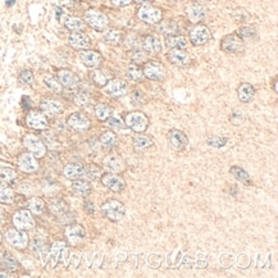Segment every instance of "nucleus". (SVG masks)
<instances>
[{
	"instance_id": "obj_1",
	"label": "nucleus",
	"mask_w": 278,
	"mask_h": 278,
	"mask_svg": "<svg viewBox=\"0 0 278 278\" xmlns=\"http://www.w3.org/2000/svg\"><path fill=\"white\" fill-rule=\"evenodd\" d=\"M149 118L143 112H130L127 116L124 117V124L126 127L131 128L136 133H144L149 127Z\"/></svg>"
},
{
	"instance_id": "obj_2",
	"label": "nucleus",
	"mask_w": 278,
	"mask_h": 278,
	"mask_svg": "<svg viewBox=\"0 0 278 278\" xmlns=\"http://www.w3.org/2000/svg\"><path fill=\"white\" fill-rule=\"evenodd\" d=\"M101 211H103L104 216L112 222H119L123 219L124 214H126V206L122 201L116 199H109L108 201L101 205Z\"/></svg>"
},
{
	"instance_id": "obj_3",
	"label": "nucleus",
	"mask_w": 278,
	"mask_h": 278,
	"mask_svg": "<svg viewBox=\"0 0 278 278\" xmlns=\"http://www.w3.org/2000/svg\"><path fill=\"white\" fill-rule=\"evenodd\" d=\"M144 77H146L148 80L151 81H163L165 79V75H167V71L165 67L158 60H150V62H146L145 65L143 68Z\"/></svg>"
},
{
	"instance_id": "obj_4",
	"label": "nucleus",
	"mask_w": 278,
	"mask_h": 278,
	"mask_svg": "<svg viewBox=\"0 0 278 278\" xmlns=\"http://www.w3.org/2000/svg\"><path fill=\"white\" fill-rule=\"evenodd\" d=\"M138 19L148 24H157L162 22L163 13L160 9L155 8V7L150 6V4H144L137 12Z\"/></svg>"
},
{
	"instance_id": "obj_5",
	"label": "nucleus",
	"mask_w": 278,
	"mask_h": 278,
	"mask_svg": "<svg viewBox=\"0 0 278 278\" xmlns=\"http://www.w3.org/2000/svg\"><path fill=\"white\" fill-rule=\"evenodd\" d=\"M23 145L26 146V149L28 150V153L33 155L36 158H43L46 154V145L40 137H38L36 135H26L23 138Z\"/></svg>"
},
{
	"instance_id": "obj_6",
	"label": "nucleus",
	"mask_w": 278,
	"mask_h": 278,
	"mask_svg": "<svg viewBox=\"0 0 278 278\" xmlns=\"http://www.w3.org/2000/svg\"><path fill=\"white\" fill-rule=\"evenodd\" d=\"M85 22L96 31H103L108 26V17L96 9H89L85 13Z\"/></svg>"
},
{
	"instance_id": "obj_7",
	"label": "nucleus",
	"mask_w": 278,
	"mask_h": 278,
	"mask_svg": "<svg viewBox=\"0 0 278 278\" xmlns=\"http://www.w3.org/2000/svg\"><path fill=\"white\" fill-rule=\"evenodd\" d=\"M212 40V32L205 24H196L190 32V41L194 46H203Z\"/></svg>"
},
{
	"instance_id": "obj_8",
	"label": "nucleus",
	"mask_w": 278,
	"mask_h": 278,
	"mask_svg": "<svg viewBox=\"0 0 278 278\" xmlns=\"http://www.w3.org/2000/svg\"><path fill=\"white\" fill-rule=\"evenodd\" d=\"M100 181H101V184H103L107 189H109L113 192H121L126 189V181L122 179L118 173H104V175H101V177H100Z\"/></svg>"
},
{
	"instance_id": "obj_9",
	"label": "nucleus",
	"mask_w": 278,
	"mask_h": 278,
	"mask_svg": "<svg viewBox=\"0 0 278 278\" xmlns=\"http://www.w3.org/2000/svg\"><path fill=\"white\" fill-rule=\"evenodd\" d=\"M13 223L18 230L27 231L35 227V219H33L32 213L28 209H21L16 212L13 216Z\"/></svg>"
},
{
	"instance_id": "obj_10",
	"label": "nucleus",
	"mask_w": 278,
	"mask_h": 278,
	"mask_svg": "<svg viewBox=\"0 0 278 278\" xmlns=\"http://www.w3.org/2000/svg\"><path fill=\"white\" fill-rule=\"evenodd\" d=\"M221 49L228 54H237L244 50V41L236 33H231L222 39Z\"/></svg>"
},
{
	"instance_id": "obj_11",
	"label": "nucleus",
	"mask_w": 278,
	"mask_h": 278,
	"mask_svg": "<svg viewBox=\"0 0 278 278\" xmlns=\"http://www.w3.org/2000/svg\"><path fill=\"white\" fill-rule=\"evenodd\" d=\"M6 238L14 248L24 249L28 245V236L26 231L18 230V228H12V230L7 231Z\"/></svg>"
},
{
	"instance_id": "obj_12",
	"label": "nucleus",
	"mask_w": 278,
	"mask_h": 278,
	"mask_svg": "<svg viewBox=\"0 0 278 278\" xmlns=\"http://www.w3.org/2000/svg\"><path fill=\"white\" fill-rule=\"evenodd\" d=\"M26 123L30 128L43 131L49 127V122L45 114L41 111H31L26 117Z\"/></svg>"
},
{
	"instance_id": "obj_13",
	"label": "nucleus",
	"mask_w": 278,
	"mask_h": 278,
	"mask_svg": "<svg viewBox=\"0 0 278 278\" xmlns=\"http://www.w3.org/2000/svg\"><path fill=\"white\" fill-rule=\"evenodd\" d=\"M168 141L173 150L182 151L189 145V138H187L186 133L181 130H170L168 132Z\"/></svg>"
},
{
	"instance_id": "obj_14",
	"label": "nucleus",
	"mask_w": 278,
	"mask_h": 278,
	"mask_svg": "<svg viewBox=\"0 0 278 278\" xmlns=\"http://www.w3.org/2000/svg\"><path fill=\"white\" fill-rule=\"evenodd\" d=\"M104 89H106L107 94L111 95V96L119 97L127 94L128 84L122 79H112L111 81L104 86Z\"/></svg>"
},
{
	"instance_id": "obj_15",
	"label": "nucleus",
	"mask_w": 278,
	"mask_h": 278,
	"mask_svg": "<svg viewBox=\"0 0 278 278\" xmlns=\"http://www.w3.org/2000/svg\"><path fill=\"white\" fill-rule=\"evenodd\" d=\"M67 123L71 128L76 131H86L91 126V121L85 114L80 113V112L71 114L67 119Z\"/></svg>"
},
{
	"instance_id": "obj_16",
	"label": "nucleus",
	"mask_w": 278,
	"mask_h": 278,
	"mask_svg": "<svg viewBox=\"0 0 278 278\" xmlns=\"http://www.w3.org/2000/svg\"><path fill=\"white\" fill-rule=\"evenodd\" d=\"M67 257L68 250L67 245L64 242L58 241V242H55L52 246V250H50V254H49V259H50V264H52L53 268L59 263V260H64L67 263Z\"/></svg>"
},
{
	"instance_id": "obj_17",
	"label": "nucleus",
	"mask_w": 278,
	"mask_h": 278,
	"mask_svg": "<svg viewBox=\"0 0 278 278\" xmlns=\"http://www.w3.org/2000/svg\"><path fill=\"white\" fill-rule=\"evenodd\" d=\"M168 60L177 67H186L191 63V58L189 53L185 52V49H170L168 53Z\"/></svg>"
},
{
	"instance_id": "obj_18",
	"label": "nucleus",
	"mask_w": 278,
	"mask_h": 278,
	"mask_svg": "<svg viewBox=\"0 0 278 278\" xmlns=\"http://www.w3.org/2000/svg\"><path fill=\"white\" fill-rule=\"evenodd\" d=\"M68 43L73 49H79V50H86L91 45V40L87 36V33L82 32V31L71 33L70 38H68Z\"/></svg>"
},
{
	"instance_id": "obj_19",
	"label": "nucleus",
	"mask_w": 278,
	"mask_h": 278,
	"mask_svg": "<svg viewBox=\"0 0 278 278\" xmlns=\"http://www.w3.org/2000/svg\"><path fill=\"white\" fill-rule=\"evenodd\" d=\"M80 59L87 68H97L103 63L101 54L99 52H95V50H89V49L82 50L81 54H80Z\"/></svg>"
},
{
	"instance_id": "obj_20",
	"label": "nucleus",
	"mask_w": 278,
	"mask_h": 278,
	"mask_svg": "<svg viewBox=\"0 0 278 278\" xmlns=\"http://www.w3.org/2000/svg\"><path fill=\"white\" fill-rule=\"evenodd\" d=\"M58 81L63 87L75 89L80 85V77L70 70H60L58 72Z\"/></svg>"
},
{
	"instance_id": "obj_21",
	"label": "nucleus",
	"mask_w": 278,
	"mask_h": 278,
	"mask_svg": "<svg viewBox=\"0 0 278 278\" xmlns=\"http://www.w3.org/2000/svg\"><path fill=\"white\" fill-rule=\"evenodd\" d=\"M18 167L22 172H26V173L35 172V170H38L39 168L38 158L33 157L31 153H24V154H22L21 157H19Z\"/></svg>"
},
{
	"instance_id": "obj_22",
	"label": "nucleus",
	"mask_w": 278,
	"mask_h": 278,
	"mask_svg": "<svg viewBox=\"0 0 278 278\" xmlns=\"http://www.w3.org/2000/svg\"><path fill=\"white\" fill-rule=\"evenodd\" d=\"M65 236H67L68 241H70L72 245H76V244H80L86 236V232H85V228L81 226V224H71V226L67 227L65 230Z\"/></svg>"
},
{
	"instance_id": "obj_23",
	"label": "nucleus",
	"mask_w": 278,
	"mask_h": 278,
	"mask_svg": "<svg viewBox=\"0 0 278 278\" xmlns=\"http://www.w3.org/2000/svg\"><path fill=\"white\" fill-rule=\"evenodd\" d=\"M143 49L144 52L149 53V54H159V53L162 52L163 44L158 36L149 35L144 39Z\"/></svg>"
},
{
	"instance_id": "obj_24",
	"label": "nucleus",
	"mask_w": 278,
	"mask_h": 278,
	"mask_svg": "<svg viewBox=\"0 0 278 278\" xmlns=\"http://www.w3.org/2000/svg\"><path fill=\"white\" fill-rule=\"evenodd\" d=\"M103 165L108 169V172L112 173H122L126 168V164L122 160V158H119L118 155H108V157L104 158Z\"/></svg>"
},
{
	"instance_id": "obj_25",
	"label": "nucleus",
	"mask_w": 278,
	"mask_h": 278,
	"mask_svg": "<svg viewBox=\"0 0 278 278\" xmlns=\"http://www.w3.org/2000/svg\"><path fill=\"white\" fill-rule=\"evenodd\" d=\"M237 97L241 103H251L255 97V87L251 84H248V82L241 84L237 89Z\"/></svg>"
},
{
	"instance_id": "obj_26",
	"label": "nucleus",
	"mask_w": 278,
	"mask_h": 278,
	"mask_svg": "<svg viewBox=\"0 0 278 278\" xmlns=\"http://www.w3.org/2000/svg\"><path fill=\"white\" fill-rule=\"evenodd\" d=\"M41 112L48 116H57L63 111L62 104L55 99H44L40 104Z\"/></svg>"
},
{
	"instance_id": "obj_27",
	"label": "nucleus",
	"mask_w": 278,
	"mask_h": 278,
	"mask_svg": "<svg viewBox=\"0 0 278 278\" xmlns=\"http://www.w3.org/2000/svg\"><path fill=\"white\" fill-rule=\"evenodd\" d=\"M64 176L68 180H79L82 179L85 176V167H82L79 163H71V164H67L64 167V170H63Z\"/></svg>"
},
{
	"instance_id": "obj_28",
	"label": "nucleus",
	"mask_w": 278,
	"mask_h": 278,
	"mask_svg": "<svg viewBox=\"0 0 278 278\" xmlns=\"http://www.w3.org/2000/svg\"><path fill=\"white\" fill-rule=\"evenodd\" d=\"M165 44L169 49H186L189 46V39L181 35H172L168 36Z\"/></svg>"
},
{
	"instance_id": "obj_29",
	"label": "nucleus",
	"mask_w": 278,
	"mask_h": 278,
	"mask_svg": "<svg viewBox=\"0 0 278 278\" xmlns=\"http://www.w3.org/2000/svg\"><path fill=\"white\" fill-rule=\"evenodd\" d=\"M187 16H189L190 21L194 23H199L200 21H203L205 17V9L199 4H192L187 8Z\"/></svg>"
},
{
	"instance_id": "obj_30",
	"label": "nucleus",
	"mask_w": 278,
	"mask_h": 278,
	"mask_svg": "<svg viewBox=\"0 0 278 278\" xmlns=\"http://www.w3.org/2000/svg\"><path fill=\"white\" fill-rule=\"evenodd\" d=\"M230 173L241 184L246 185V186H250L253 185V181H251V177L249 176V173L246 172L245 169H242L241 167H237V165H233V167L230 168Z\"/></svg>"
},
{
	"instance_id": "obj_31",
	"label": "nucleus",
	"mask_w": 278,
	"mask_h": 278,
	"mask_svg": "<svg viewBox=\"0 0 278 278\" xmlns=\"http://www.w3.org/2000/svg\"><path fill=\"white\" fill-rule=\"evenodd\" d=\"M91 79L92 82H94L97 87H104L112 80V76L111 73L107 72V71L104 70H96L92 72Z\"/></svg>"
},
{
	"instance_id": "obj_32",
	"label": "nucleus",
	"mask_w": 278,
	"mask_h": 278,
	"mask_svg": "<svg viewBox=\"0 0 278 278\" xmlns=\"http://www.w3.org/2000/svg\"><path fill=\"white\" fill-rule=\"evenodd\" d=\"M72 189L75 190L76 194L81 195V196H89L91 194V184L86 180H75L72 182Z\"/></svg>"
},
{
	"instance_id": "obj_33",
	"label": "nucleus",
	"mask_w": 278,
	"mask_h": 278,
	"mask_svg": "<svg viewBox=\"0 0 278 278\" xmlns=\"http://www.w3.org/2000/svg\"><path fill=\"white\" fill-rule=\"evenodd\" d=\"M64 22V26L72 32H77V31H84L85 28V22L81 18H77V17L73 16H67L63 19Z\"/></svg>"
},
{
	"instance_id": "obj_34",
	"label": "nucleus",
	"mask_w": 278,
	"mask_h": 278,
	"mask_svg": "<svg viewBox=\"0 0 278 278\" xmlns=\"http://www.w3.org/2000/svg\"><path fill=\"white\" fill-rule=\"evenodd\" d=\"M132 145H133V149H135L136 151H143L153 145V140H151L149 136L143 135V133H137V135L133 137Z\"/></svg>"
},
{
	"instance_id": "obj_35",
	"label": "nucleus",
	"mask_w": 278,
	"mask_h": 278,
	"mask_svg": "<svg viewBox=\"0 0 278 278\" xmlns=\"http://www.w3.org/2000/svg\"><path fill=\"white\" fill-rule=\"evenodd\" d=\"M104 43L108 44V45L117 46L122 43L123 40V33L119 30H109L104 33Z\"/></svg>"
},
{
	"instance_id": "obj_36",
	"label": "nucleus",
	"mask_w": 278,
	"mask_h": 278,
	"mask_svg": "<svg viewBox=\"0 0 278 278\" xmlns=\"http://www.w3.org/2000/svg\"><path fill=\"white\" fill-rule=\"evenodd\" d=\"M27 208L31 213L41 214L44 212V209H45V203H44V200L40 199V197L33 196L31 199H28Z\"/></svg>"
},
{
	"instance_id": "obj_37",
	"label": "nucleus",
	"mask_w": 278,
	"mask_h": 278,
	"mask_svg": "<svg viewBox=\"0 0 278 278\" xmlns=\"http://www.w3.org/2000/svg\"><path fill=\"white\" fill-rule=\"evenodd\" d=\"M95 116L99 121H107L112 116V108L106 103H99L95 106Z\"/></svg>"
},
{
	"instance_id": "obj_38",
	"label": "nucleus",
	"mask_w": 278,
	"mask_h": 278,
	"mask_svg": "<svg viewBox=\"0 0 278 278\" xmlns=\"http://www.w3.org/2000/svg\"><path fill=\"white\" fill-rule=\"evenodd\" d=\"M14 201V191L7 185L0 184V203L12 204Z\"/></svg>"
},
{
	"instance_id": "obj_39",
	"label": "nucleus",
	"mask_w": 278,
	"mask_h": 278,
	"mask_svg": "<svg viewBox=\"0 0 278 278\" xmlns=\"http://www.w3.org/2000/svg\"><path fill=\"white\" fill-rule=\"evenodd\" d=\"M0 267L2 269L7 270H16L17 269V262L13 259L11 254L8 253H3L0 255Z\"/></svg>"
},
{
	"instance_id": "obj_40",
	"label": "nucleus",
	"mask_w": 278,
	"mask_h": 278,
	"mask_svg": "<svg viewBox=\"0 0 278 278\" xmlns=\"http://www.w3.org/2000/svg\"><path fill=\"white\" fill-rule=\"evenodd\" d=\"M127 75L131 80H133V81H141V80H144L143 68L138 64H136V63H131V64L128 65Z\"/></svg>"
},
{
	"instance_id": "obj_41",
	"label": "nucleus",
	"mask_w": 278,
	"mask_h": 278,
	"mask_svg": "<svg viewBox=\"0 0 278 278\" xmlns=\"http://www.w3.org/2000/svg\"><path fill=\"white\" fill-rule=\"evenodd\" d=\"M100 143H101L104 148H113V146L117 145L118 140H117L116 133L112 132V131H107V132H104L103 135L100 136Z\"/></svg>"
},
{
	"instance_id": "obj_42",
	"label": "nucleus",
	"mask_w": 278,
	"mask_h": 278,
	"mask_svg": "<svg viewBox=\"0 0 278 278\" xmlns=\"http://www.w3.org/2000/svg\"><path fill=\"white\" fill-rule=\"evenodd\" d=\"M44 85H45L46 87H48L49 90H52V91L54 92H62L63 86L59 84V81H58L57 79H54L53 76H45L44 77Z\"/></svg>"
},
{
	"instance_id": "obj_43",
	"label": "nucleus",
	"mask_w": 278,
	"mask_h": 278,
	"mask_svg": "<svg viewBox=\"0 0 278 278\" xmlns=\"http://www.w3.org/2000/svg\"><path fill=\"white\" fill-rule=\"evenodd\" d=\"M255 36H257V31H255L254 27H250V26H244L238 30V38L242 41L254 40Z\"/></svg>"
},
{
	"instance_id": "obj_44",
	"label": "nucleus",
	"mask_w": 278,
	"mask_h": 278,
	"mask_svg": "<svg viewBox=\"0 0 278 278\" xmlns=\"http://www.w3.org/2000/svg\"><path fill=\"white\" fill-rule=\"evenodd\" d=\"M227 143H228V138L224 137V136H211V137L206 140L208 146L214 149L223 148V146H226Z\"/></svg>"
},
{
	"instance_id": "obj_45",
	"label": "nucleus",
	"mask_w": 278,
	"mask_h": 278,
	"mask_svg": "<svg viewBox=\"0 0 278 278\" xmlns=\"http://www.w3.org/2000/svg\"><path fill=\"white\" fill-rule=\"evenodd\" d=\"M16 177H17L16 170L12 169V168H7V167L0 168V180H3V181L6 182H11L13 181V180H16Z\"/></svg>"
},
{
	"instance_id": "obj_46",
	"label": "nucleus",
	"mask_w": 278,
	"mask_h": 278,
	"mask_svg": "<svg viewBox=\"0 0 278 278\" xmlns=\"http://www.w3.org/2000/svg\"><path fill=\"white\" fill-rule=\"evenodd\" d=\"M85 176H87L90 180H96L97 177L101 176V169L97 165L90 164L85 168Z\"/></svg>"
},
{
	"instance_id": "obj_47",
	"label": "nucleus",
	"mask_w": 278,
	"mask_h": 278,
	"mask_svg": "<svg viewBox=\"0 0 278 278\" xmlns=\"http://www.w3.org/2000/svg\"><path fill=\"white\" fill-rule=\"evenodd\" d=\"M73 101H75L76 106L86 107V106H89L90 101H91V99H90L89 95L85 94V92H79V94L75 95V97H73Z\"/></svg>"
},
{
	"instance_id": "obj_48",
	"label": "nucleus",
	"mask_w": 278,
	"mask_h": 278,
	"mask_svg": "<svg viewBox=\"0 0 278 278\" xmlns=\"http://www.w3.org/2000/svg\"><path fill=\"white\" fill-rule=\"evenodd\" d=\"M33 80H35V77H33L32 71L23 70L19 73V82H21V84L31 85L33 82Z\"/></svg>"
},
{
	"instance_id": "obj_49",
	"label": "nucleus",
	"mask_w": 278,
	"mask_h": 278,
	"mask_svg": "<svg viewBox=\"0 0 278 278\" xmlns=\"http://www.w3.org/2000/svg\"><path fill=\"white\" fill-rule=\"evenodd\" d=\"M107 126L111 128H114V130H123L126 124H124L121 119L111 116L108 119H107Z\"/></svg>"
},
{
	"instance_id": "obj_50",
	"label": "nucleus",
	"mask_w": 278,
	"mask_h": 278,
	"mask_svg": "<svg viewBox=\"0 0 278 278\" xmlns=\"http://www.w3.org/2000/svg\"><path fill=\"white\" fill-rule=\"evenodd\" d=\"M111 2L117 7H126L132 3L133 0H111Z\"/></svg>"
},
{
	"instance_id": "obj_51",
	"label": "nucleus",
	"mask_w": 278,
	"mask_h": 278,
	"mask_svg": "<svg viewBox=\"0 0 278 278\" xmlns=\"http://www.w3.org/2000/svg\"><path fill=\"white\" fill-rule=\"evenodd\" d=\"M7 4H8V6H12V4H14V0H7Z\"/></svg>"
},
{
	"instance_id": "obj_52",
	"label": "nucleus",
	"mask_w": 278,
	"mask_h": 278,
	"mask_svg": "<svg viewBox=\"0 0 278 278\" xmlns=\"http://www.w3.org/2000/svg\"><path fill=\"white\" fill-rule=\"evenodd\" d=\"M7 273H4V272H0V277H7Z\"/></svg>"
},
{
	"instance_id": "obj_53",
	"label": "nucleus",
	"mask_w": 278,
	"mask_h": 278,
	"mask_svg": "<svg viewBox=\"0 0 278 278\" xmlns=\"http://www.w3.org/2000/svg\"><path fill=\"white\" fill-rule=\"evenodd\" d=\"M136 2H140V3H143L144 0H136Z\"/></svg>"
},
{
	"instance_id": "obj_54",
	"label": "nucleus",
	"mask_w": 278,
	"mask_h": 278,
	"mask_svg": "<svg viewBox=\"0 0 278 278\" xmlns=\"http://www.w3.org/2000/svg\"><path fill=\"white\" fill-rule=\"evenodd\" d=\"M0 241H2V233H0Z\"/></svg>"
}]
</instances>
